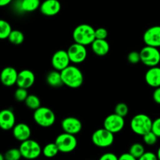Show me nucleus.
Masks as SVG:
<instances>
[{"mask_svg": "<svg viewBox=\"0 0 160 160\" xmlns=\"http://www.w3.org/2000/svg\"><path fill=\"white\" fill-rule=\"evenodd\" d=\"M61 128L63 132L71 134H78L82 130V123L79 119L74 117L64 118L61 122Z\"/></svg>", "mask_w": 160, "mask_h": 160, "instance_id": "nucleus-12", "label": "nucleus"}, {"mask_svg": "<svg viewBox=\"0 0 160 160\" xmlns=\"http://www.w3.org/2000/svg\"><path fill=\"white\" fill-rule=\"evenodd\" d=\"M12 135L16 140L22 142L30 138L31 135V130L26 123H19L12 128Z\"/></svg>", "mask_w": 160, "mask_h": 160, "instance_id": "nucleus-18", "label": "nucleus"}, {"mask_svg": "<svg viewBox=\"0 0 160 160\" xmlns=\"http://www.w3.org/2000/svg\"><path fill=\"white\" fill-rule=\"evenodd\" d=\"M152 131L160 138V117L153 120L152 127Z\"/></svg>", "mask_w": 160, "mask_h": 160, "instance_id": "nucleus-34", "label": "nucleus"}, {"mask_svg": "<svg viewBox=\"0 0 160 160\" xmlns=\"http://www.w3.org/2000/svg\"><path fill=\"white\" fill-rule=\"evenodd\" d=\"M125 125L124 117L117 113H112L106 117L103 122V128L113 134L120 132Z\"/></svg>", "mask_w": 160, "mask_h": 160, "instance_id": "nucleus-9", "label": "nucleus"}, {"mask_svg": "<svg viewBox=\"0 0 160 160\" xmlns=\"http://www.w3.org/2000/svg\"><path fill=\"white\" fill-rule=\"evenodd\" d=\"M119 159L120 160H135L136 159L131 154V153L128 152L123 153L121 156L119 157Z\"/></svg>", "mask_w": 160, "mask_h": 160, "instance_id": "nucleus-38", "label": "nucleus"}, {"mask_svg": "<svg viewBox=\"0 0 160 160\" xmlns=\"http://www.w3.org/2000/svg\"><path fill=\"white\" fill-rule=\"evenodd\" d=\"M141 62L148 67H156L160 62V52L158 48L145 45L140 51Z\"/></svg>", "mask_w": 160, "mask_h": 160, "instance_id": "nucleus-6", "label": "nucleus"}, {"mask_svg": "<svg viewBox=\"0 0 160 160\" xmlns=\"http://www.w3.org/2000/svg\"><path fill=\"white\" fill-rule=\"evenodd\" d=\"M156 155H157V157H158V159L160 160V147L159 148H158L157 150V153H156Z\"/></svg>", "mask_w": 160, "mask_h": 160, "instance_id": "nucleus-40", "label": "nucleus"}, {"mask_svg": "<svg viewBox=\"0 0 160 160\" xmlns=\"http://www.w3.org/2000/svg\"><path fill=\"white\" fill-rule=\"evenodd\" d=\"M28 96V89L18 87V88L15 91L14 98L17 102H24Z\"/></svg>", "mask_w": 160, "mask_h": 160, "instance_id": "nucleus-30", "label": "nucleus"}, {"mask_svg": "<svg viewBox=\"0 0 160 160\" xmlns=\"http://www.w3.org/2000/svg\"><path fill=\"white\" fill-rule=\"evenodd\" d=\"M91 46H92V52L98 56H106L110 48L109 42L106 41V39L95 38Z\"/></svg>", "mask_w": 160, "mask_h": 160, "instance_id": "nucleus-20", "label": "nucleus"}, {"mask_svg": "<svg viewBox=\"0 0 160 160\" xmlns=\"http://www.w3.org/2000/svg\"><path fill=\"white\" fill-rule=\"evenodd\" d=\"M41 0H21L20 9L25 12H34L40 8Z\"/></svg>", "mask_w": 160, "mask_h": 160, "instance_id": "nucleus-22", "label": "nucleus"}, {"mask_svg": "<svg viewBox=\"0 0 160 160\" xmlns=\"http://www.w3.org/2000/svg\"><path fill=\"white\" fill-rule=\"evenodd\" d=\"M100 160H117L119 157H117L114 153L112 152H106L104 153L101 157L99 158Z\"/></svg>", "mask_w": 160, "mask_h": 160, "instance_id": "nucleus-36", "label": "nucleus"}, {"mask_svg": "<svg viewBox=\"0 0 160 160\" xmlns=\"http://www.w3.org/2000/svg\"><path fill=\"white\" fill-rule=\"evenodd\" d=\"M8 40L13 45H20L24 42V34L19 30H12L9 34Z\"/></svg>", "mask_w": 160, "mask_h": 160, "instance_id": "nucleus-24", "label": "nucleus"}, {"mask_svg": "<svg viewBox=\"0 0 160 160\" xmlns=\"http://www.w3.org/2000/svg\"><path fill=\"white\" fill-rule=\"evenodd\" d=\"M140 160H157V155L155 154L152 152H145L142 157L139 159Z\"/></svg>", "mask_w": 160, "mask_h": 160, "instance_id": "nucleus-35", "label": "nucleus"}, {"mask_svg": "<svg viewBox=\"0 0 160 160\" xmlns=\"http://www.w3.org/2000/svg\"><path fill=\"white\" fill-rule=\"evenodd\" d=\"M61 72L64 85L70 88H78L84 83L82 71L75 66L70 65Z\"/></svg>", "mask_w": 160, "mask_h": 160, "instance_id": "nucleus-1", "label": "nucleus"}, {"mask_svg": "<svg viewBox=\"0 0 160 160\" xmlns=\"http://www.w3.org/2000/svg\"><path fill=\"white\" fill-rule=\"evenodd\" d=\"M145 147L141 143H134L130 147L129 152L136 159H139L145 153Z\"/></svg>", "mask_w": 160, "mask_h": 160, "instance_id": "nucleus-26", "label": "nucleus"}, {"mask_svg": "<svg viewBox=\"0 0 160 160\" xmlns=\"http://www.w3.org/2000/svg\"><path fill=\"white\" fill-rule=\"evenodd\" d=\"M12 0H0V6L4 7V6H8Z\"/></svg>", "mask_w": 160, "mask_h": 160, "instance_id": "nucleus-39", "label": "nucleus"}, {"mask_svg": "<svg viewBox=\"0 0 160 160\" xmlns=\"http://www.w3.org/2000/svg\"><path fill=\"white\" fill-rule=\"evenodd\" d=\"M35 82V75L31 70H23L19 72L17 78V87L28 89L32 87Z\"/></svg>", "mask_w": 160, "mask_h": 160, "instance_id": "nucleus-17", "label": "nucleus"}, {"mask_svg": "<svg viewBox=\"0 0 160 160\" xmlns=\"http://www.w3.org/2000/svg\"><path fill=\"white\" fill-rule=\"evenodd\" d=\"M59 152V149L58 148L56 142L53 143H48L46 145H45L43 148H42V154L46 158H53L58 155Z\"/></svg>", "mask_w": 160, "mask_h": 160, "instance_id": "nucleus-23", "label": "nucleus"}, {"mask_svg": "<svg viewBox=\"0 0 160 160\" xmlns=\"http://www.w3.org/2000/svg\"><path fill=\"white\" fill-rule=\"evenodd\" d=\"M69 57L71 62L75 64H79L84 62L88 56L87 48L85 45L74 42L67 49Z\"/></svg>", "mask_w": 160, "mask_h": 160, "instance_id": "nucleus-10", "label": "nucleus"}, {"mask_svg": "<svg viewBox=\"0 0 160 160\" xmlns=\"http://www.w3.org/2000/svg\"><path fill=\"white\" fill-rule=\"evenodd\" d=\"M16 125L15 114L11 109H2L0 112V128L3 131L12 130Z\"/></svg>", "mask_w": 160, "mask_h": 160, "instance_id": "nucleus-15", "label": "nucleus"}, {"mask_svg": "<svg viewBox=\"0 0 160 160\" xmlns=\"http://www.w3.org/2000/svg\"><path fill=\"white\" fill-rule=\"evenodd\" d=\"M18 72L12 67H6L2 70L0 79L2 84L6 87H12L17 84Z\"/></svg>", "mask_w": 160, "mask_h": 160, "instance_id": "nucleus-14", "label": "nucleus"}, {"mask_svg": "<svg viewBox=\"0 0 160 160\" xmlns=\"http://www.w3.org/2000/svg\"><path fill=\"white\" fill-rule=\"evenodd\" d=\"M152 98L155 102L160 105V87L156 88L155 91L153 92Z\"/></svg>", "mask_w": 160, "mask_h": 160, "instance_id": "nucleus-37", "label": "nucleus"}, {"mask_svg": "<svg viewBox=\"0 0 160 160\" xmlns=\"http://www.w3.org/2000/svg\"><path fill=\"white\" fill-rule=\"evenodd\" d=\"M128 112H129V109H128V106L126 103L120 102L116 106L115 113L118 114V115L121 116L123 117H125L128 116Z\"/></svg>", "mask_w": 160, "mask_h": 160, "instance_id": "nucleus-31", "label": "nucleus"}, {"mask_svg": "<svg viewBox=\"0 0 160 160\" xmlns=\"http://www.w3.org/2000/svg\"><path fill=\"white\" fill-rule=\"evenodd\" d=\"M12 29L9 22L5 20H0V38L8 39L9 34L12 32Z\"/></svg>", "mask_w": 160, "mask_h": 160, "instance_id": "nucleus-27", "label": "nucleus"}, {"mask_svg": "<svg viewBox=\"0 0 160 160\" xmlns=\"http://www.w3.org/2000/svg\"><path fill=\"white\" fill-rule=\"evenodd\" d=\"M145 82L152 88L160 87V67L158 66L149 67L145 75Z\"/></svg>", "mask_w": 160, "mask_h": 160, "instance_id": "nucleus-19", "label": "nucleus"}, {"mask_svg": "<svg viewBox=\"0 0 160 160\" xmlns=\"http://www.w3.org/2000/svg\"><path fill=\"white\" fill-rule=\"evenodd\" d=\"M40 12L47 17H53L59 12L61 4L59 0H45L41 3Z\"/></svg>", "mask_w": 160, "mask_h": 160, "instance_id": "nucleus-16", "label": "nucleus"}, {"mask_svg": "<svg viewBox=\"0 0 160 160\" xmlns=\"http://www.w3.org/2000/svg\"><path fill=\"white\" fill-rule=\"evenodd\" d=\"M92 142L95 146L107 148L113 144L114 134L106 128H100L92 134Z\"/></svg>", "mask_w": 160, "mask_h": 160, "instance_id": "nucleus-8", "label": "nucleus"}, {"mask_svg": "<svg viewBox=\"0 0 160 160\" xmlns=\"http://www.w3.org/2000/svg\"><path fill=\"white\" fill-rule=\"evenodd\" d=\"M19 148L22 157L27 159H37L42 153V148L38 142L30 138L22 142Z\"/></svg>", "mask_w": 160, "mask_h": 160, "instance_id": "nucleus-5", "label": "nucleus"}, {"mask_svg": "<svg viewBox=\"0 0 160 160\" xmlns=\"http://www.w3.org/2000/svg\"><path fill=\"white\" fill-rule=\"evenodd\" d=\"M143 41L146 45L160 47V26H153L148 28L143 34Z\"/></svg>", "mask_w": 160, "mask_h": 160, "instance_id": "nucleus-13", "label": "nucleus"}, {"mask_svg": "<svg viewBox=\"0 0 160 160\" xmlns=\"http://www.w3.org/2000/svg\"><path fill=\"white\" fill-rule=\"evenodd\" d=\"M72 36L74 42L85 46L92 45L95 40V29L87 23H81L75 28Z\"/></svg>", "mask_w": 160, "mask_h": 160, "instance_id": "nucleus-2", "label": "nucleus"}, {"mask_svg": "<svg viewBox=\"0 0 160 160\" xmlns=\"http://www.w3.org/2000/svg\"><path fill=\"white\" fill-rule=\"evenodd\" d=\"M46 82L50 87L52 88H60L64 85L61 76V72L56 70H52L47 74Z\"/></svg>", "mask_w": 160, "mask_h": 160, "instance_id": "nucleus-21", "label": "nucleus"}, {"mask_svg": "<svg viewBox=\"0 0 160 160\" xmlns=\"http://www.w3.org/2000/svg\"><path fill=\"white\" fill-rule=\"evenodd\" d=\"M25 105L28 108L31 110H35L41 107V100L37 95H28V98L24 101Z\"/></svg>", "mask_w": 160, "mask_h": 160, "instance_id": "nucleus-25", "label": "nucleus"}, {"mask_svg": "<svg viewBox=\"0 0 160 160\" xmlns=\"http://www.w3.org/2000/svg\"><path fill=\"white\" fill-rule=\"evenodd\" d=\"M108 37V31L104 28H98L95 29V38L106 39Z\"/></svg>", "mask_w": 160, "mask_h": 160, "instance_id": "nucleus-33", "label": "nucleus"}, {"mask_svg": "<svg viewBox=\"0 0 160 160\" xmlns=\"http://www.w3.org/2000/svg\"><path fill=\"white\" fill-rule=\"evenodd\" d=\"M71 62L69 57V55L67 51L65 50H58L52 57L51 63L53 69L59 71H62L65 68H67L68 66H70V62Z\"/></svg>", "mask_w": 160, "mask_h": 160, "instance_id": "nucleus-11", "label": "nucleus"}, {"mask_svg": "<svg viewBox=\"0 0 160 160\" xmlns=\"http://www.w3.org/2000/svg\"><path fill=\"white\" fill-rule=\"evenodd\" d=\"M128 60L130 63H132V64H136L138 63V62H141L140 52H137V51L131 52L128 56Z\"/></svg>", "mask_w": 160, "mask_h": 160, "instance_id": "nucleus-32", "label": "nucleus"}, {"mask_svg": "<svg viewBox=\"0 0 160 160\" xmlns=\"http://www.w3.org/2000/svg\"><path fill=\"white\" fill-rule=\"evenodd\" d=\"M5 159L6 160H19L22 157L20 148H10L4 154Z\"/></svg>", "mask_w": 160, "mask_h": 160, "instance_id": "nucleus-28", "label": "nucleus"}, {"mask_svg": "<svg viewBox=\"0 0 160 160\" xmlns=\"http://www.w3.org/2000/svg\"><path fill=\"white\" fill-rule=\"evenodd\" d=\"M55 142L59 148V152L69 153L75 150L78 146V140L74 134L63 132L56 137Z\"/></svg>", "mask_w": 160, "mask_h": 160, "instance_id": "nucleus-7", "label": "nucleus"}, {"mask_svg": "<svg viewBox=\"0 0 160 160\" xmlns=\"http://www.w3.org/2000/svg\"><path fill=\"white\" fill-rule=\"evenodd\" d=\"M152 119L148 115L139 113L133 117L131 120L130 126L134 134L143 136L148 131H152Z\"/></svg>", "mask_w": 160, "mask_h": 160, "instance_id": "nucleus-3", "label": "nucleus"}, {"mask_svg": "<svg viewBox=\"0 0 160 160\" xmlns=\"http://www.w3.org/2000/svg\"><path fill=\"white\" fill-rule=\"evenodd\" d=\"M142 137H143L144 142H145L147 145H154L155 144H156L158 138H159L152 131H148V133L144 134Z\"/></svg>", "mask_w": 160, "mask_h": 160, "instance_id": "nucleus-29", "label": "nucleus"}, {"mask_svg": "<svg viewBox=\"0 0 160 160\" xmlns=\"http://www.w3.org/2000/svg\"><path fill=\"white\" fill-rule=\"evenodd\" d=\"M33 119L38 126L42 128H49L56 122V115L50 108L41 106L34 110Z\"/></svg>", "mask_w": 160, "mask_h": 160, "instance_id": "nucleus-4", "label": "nucleus"}]
</instances>
